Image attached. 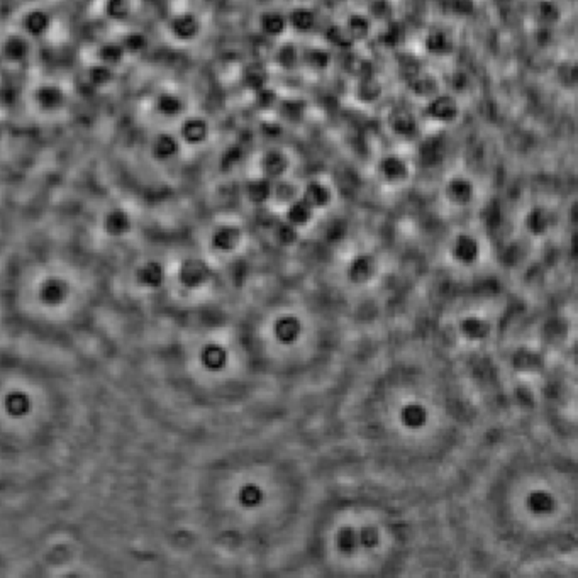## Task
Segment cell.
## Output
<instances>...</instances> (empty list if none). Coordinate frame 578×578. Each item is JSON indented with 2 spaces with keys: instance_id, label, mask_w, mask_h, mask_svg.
Returning a JSON list of instances; mask_svg holds the SVG:
<instances>
[{
  "instance_id": "cell-1",
  "label": "cell",
  "mask_w": 578,
  "mask_h": 578,
  "mask_svg": "<svg viewBox=\"0 0 578 578\" xmlns=\"http://www.w3.org/2000/svg\"><path fill=\"white\" fill-rule=\"evenodd\" d=\"M424 113H426L429 121L432 122L453 124L460 117V104L453 95L436 94L435 97L429 98Z\"/></svg>"
},
{
  "instance_id": "cell-2",
  "label": "cell",
  "mask_w": 578,
  "mask_h": 578,
  "mask_svg": "<svg viewBox=\"0 0 578 578\" xmlns=\"http://www.w3.org/2000/svg\"><path fill=\"white\" fill-rule=\"evenodd\" d=\"M448 155V144L443 136H431L423 139L417 148V160L424 168H436L444 162Z\"/></svg>"
},
{
  "instance_id": "cell-3",
  "label": "cell",
  "mask_w": 578,
  "mask_h": 578,
  "mask_svg": "<svg viewBox=\"0 0 578 578\" xmlns=\"http://www.w3.org/2000/svg\"><path fill=\"white\" fill-rule=\"evenodd\" d=\"M259 168L268 180H282V176L290 170V155L280 148L266 150L259 160Z\"/></svg>"
},
{
  "instance_id": "cell-4",
  "label": "cell",
  "mask_w": 578,
  "mask_h": 578,
  "mask_svg": "<svg viewBox=\"0 0 578 578\" xmlns=\"http://www.w3.org/2000/svg\"><path fill=\"white\" fill-rule=\"evenodd\" d=\"M378 172L382 179L389 184H400V181L407 180L411 175V167L402 156L399 155H387L380 160Z\"/></svg>"
},
{
  "instance_id": "cell-5",
  "label": "cell",
  "mask_w": 578,
  "mask_h": 578,
  "mask_svg": "<svg viewBox=\"0 0 578 578\" xmlns=\"http://www.w3.org/2000/svg\"><path fill=\"white\" fill-rule=\"evenodd\" d=\"M423 44L428 55L436 58L448 56L455 51V41H453L451 36L446 31H443V29H432V31H429L428 34L424 36Z\"/></svg>"
},
{
  "instance_id": "cell-6",
  "label": "cell",
  "mask_w": 578,
  "mask_h": 578,
  "mask_svg": "<svg viewBox=\"0 0 578 578\" xmlns=\"http://www.w3.org/2000/svg\"><path fill=\"white\" fill-rule=\"evenodd\" d=\"M389 122L390 131L395 136L402 139H411L417 134V121L416 117L406 109H394L389 114Z\"/></svg>"
},
{
  "instance_id": "cell-7",
  "label": "cell",
  "mask_w": 578,
  "mask_h": 578,
  "mask_svg": "<svg viewBox=\"0 0 578 578\" xmlns=\"http://www.w3.org/2000/svg\"><path fill=\"white\" fill-rule=\"evenodd\" d=\"M406 84H407V89L411 90L412 94L420 98H428V101L431 97H435L436 94H439V85H437V80L435 78V75L428 73L426 70H423V72H419L417 75L409 78V80H406Z\"/></svg>"
},
{
  "instance_id": "cell-8",
  "label": "cell",
  "mask_w": 578,
  "mask_h": 578,
  "mask_svg": "<svg viewBox=\"0 0 578 578\" xmlns=\"http://www.w3.org/2000/svg\"><path fill=\"white\" fill-rule=\"evenodd\" d=\"M287 24L288 27H292L295 32H299V34H307V32H311L312 29L316 27L317 15L316 12L309 9V7L300 6L288 12Z\"/></svg>"
},
{
  "instance_id": "cell-9",
  "label": "cell",
  "mask_w": 578,
  "mask_h": 578,
  "mask_svg": "<svg viewBox=\"0 0 578 578\" xmlns=\"http://www.w3.org/2000/svg\"><path fill=\"white\" fill-rule=\"evenodd\" d=\"M287 15L278 11H266L259 18V29L268 38H280L287 31Z\"/></svg>"
},
{
  "instance_id": "cell-10",
  "label": "cell",
  "mask_w": 578,
  "mask_h": 578,
  "mask_svg": "<svg viewBox=\"0 0 578 578\" xmlns=\"http://www.w3.org/2000/svg\"><path fill=\"white\" fill-rule=\"evenodd\" d=\"M302 199L307 202L312 209L326 207V205L331 202V190H329L328 185H324L323 181L312 180L305 185Z\"/></svg>"
},
{
  "instance_id": "cell-11",
  "label": "cell",
  "mask_w": 578,
  "mask_h": 578,
  "mask_svg": "<svg viewBox=\"0 0 578 578\" xmlns=\"http://www.w3.org/2000/svg\"><path fill=\"white\" fill-rule=\"evenodd\" d=\"M446 195L455 204H468L473 199V184L463 176H455L446 185Z\"/></svg>"
},
{
  "instance_id": "cell-12",
  "label": "cell",
  "mask_w": 578,
  "mask_h": 578,
  "mask_svg": "<svg viewBox=\"0 0 578 578\" xmlns=\"http://www.w3.org/2000/svg\"><path fill=\"white\" fill-rule=\"evenodd\" d=\"M353 43H363L371 36V19L365 14H351L345 24Z\"/></svg>"
},
{
  "instance_id": "cell-13",
  "label": "cell",
  "mask_w": 578,
  "mask_h": 578,
  "mask_svg": "<svg viewBox=\"0 0 578 578\" xmlns=\"http://www.w3.org/2000/svg\"><path fill=\"white\" fill-rule=\"evenodd\" d=\"M209 124L207 121L199 117H192L188 119L187 122L181 127V136L188 144H202L204 141H207L209 138Z\"/></svg>"
},
{
  "instance_id": "cell-14",
  "label": "cell",
  "mask_w": 578,
  "mask_h": 578,
  "mask_svg": "<svg viewBox=\"0 0 578 578\" xmlns=\"http://www.w3.org/2000/svg\"><path fill=\"white\" fill-rule=\"evenodd\" d=\"M276 107H278V114L288 122H300L307 110V104L302 98H282L276 102Z\"/></svg>"
},
{
  "instance_id": "cell-15",
  "label": "cell",
  "mask_w": 578,
  "mask_h": 578,
  "mask_svg": "<svg viewBox=\"0 0 578 578\" xmlns=\"http://www.w3.org/2000/svg\"><path fill=\"white\" fill-rule=\"evenodd\" d=\"M300 58H302L304 63L307 65L309 68L317 70V72H321V70H328L329 67H331V61H333L331 53H329L328 49L319 48V46L305 49V53L304 55H300Z\"/></svg>"
},
{
  "instance_id": "cell-16",
  "label": "cell",
  "mask_w": 578,
  "mask_h": 578,
  "mask_svg": "<svg viewBox=\"0 0 578 578\" xmlns=\"http://www.w3.org/2000/svg\"><path fill=\"white\" fill-rule=\"evenodd\" d=\"M275 61L280 68L285 70V72H290V70H294L300 61L299 48L292 43H283L282 46H278V49H276Z\"/></svg>"
},
{
  "instance_id": "cell-17",
  "label": "cell",
  "mask_w": 578,
  "mask_h": 578,
  "mask_svg": "<svg viewBox=\"0 0 578 578\" xmlns=\"http://www.w3.org/2000/svg\"><path fill=\"white\" fill-rule=\"evenodd\" d=\"M383 95V86L375 78H361L357 86V98L363 104H373Z\"/></svg>"
},
{
  "instance_id": "cell-18",
  "label": "cell",
  "mask_w": 578,
  "mask_h": 578,
  "mask_svg": "<svg viewBox=\"0 0 578 578\" xmlns=\"http://www.w3.org/2000/svg\"><path fill=\"white\" fill-rule=\"evenodd\" d=\"M246 193L251 202L263 204V202H266L271 197V193H274V185H271V180H268L266 176H262V179H256L248 184Z\"/></svg>"
},
{
  "instance_id": "cell-19",
  "label": "cell",
  "mask_w": 578,
  "mask_h": 578,
  "mask_svg": "<svg viewBox=\"0 0 578 578\" xmlns=\"http://www.w3.org/2000/svg\"><path fill=\"white\" fill-rule=\"evenodd\" d=\"M324 38L331 46L338 49H348L354 44L348 32H346L345 26H340V24H333V26L326 29Z\"/></svg>"
},
{
  "instance_id": "cell-20",
  "label": "cell",
  "mask_w": 578,
  "mask_h": 578,
  "mask_svg": "<svg viewBox=\"0 0 578 578\" xmlns=\"http://www.w3.org/2000/svg\"><path fill=\"white\" fill-rule=\"evenodd\" d=\"M312 207L304 199L292 200L290 209H288V219L292 224H305L312 217Z\"/></svg>"
},
{
  "instance_id": "cell-21",
  "label": "cell",
  "mask_w": 578,
  "mask_h": 578,
  "mask_svg": "<svg viewBox=\"0 0 578 578\" xmlns=\"http://www.w3.org/2000/svg\"><path fill=\"white\" fill-rule=\"evenodd\" d=\"M404 38H406V29L400 23H390L382 34L383 44L389 48H397Z\"/></svg>"
},
{
  "instance_id": "cell-22",
  "label": "cell",
  "mask_w": 578,
  "mask_h": 578,
  "mask_svg": "<svg viewBox=\"0 0 578 578\" xmlns=\"http://www.w3.org/2000/svg\"><path fill=\"white\" fill-rule=\"evenodd\" d=\"M266 82H268L266 73L262 67H251L245 72V84L248 89L255 90V92L256 90L263 89V86H266L268 85Z\"/></svg>"
},
{
  "instance_id": "cell-23",
  "label": "cell",
  "mask_w": 578,
  "mask_h": 578,
  "mask_svg": "<svg viewBox=\"0 0 578 578\" xmlns=\"http://www.w3.org/2000/svg\"><path fill=\"white\" fill-rule=\"evenodd\" d=\"M538 15L543 23L546 24H555L556 20H560L561 18V11L558 4L551 2V0H543V2L538 6Z\"/></svg>"
},
{
  "instance_id": "cell-24",
  "label": "cell",
  "mask_w": 578,
  "mask_h": 578,
  "mask_svg": "<svg viewBox=\"0 0 578 578\" xmlns=\"http://www.w3.org/2000/svg\"><path fill=\"white\" fill-rule=\"evenodd\" d=\"M399 70H400V75L404 77V80H409V78H412L419 72H423L424 68H423V63H420L416 56L406 55V56H402V60H400Z\"/></svg>"
},
{
  "instance_id": "cell-25",
  "label": "cell",
  "mask_w": 578,
  "mask_h": 578,
  "mask_svg": "<svg viewBox=\"0 0 578 578\" xmlns=\"http://www.w3.org/2000/svg\"><path fill=\"white\" fill-rule=\"evenodd\" d=\"M278 95L274 89L270 86H263V89L256 90V104H258L262 109H271V107H276V102H278Z\"/></svg>"
},
{
  "instance_id": "cell-26",
  "label": "cell",
  "mask_w": 578,
  "mask_h": 578,
  "mask_svg": "<svg viewBox=\"0 0 578 578\" xmlns=\"http://www.w3.org/2000/svg\"><path fill=\"white\" fill-rule=\"evenodd\" d=\"M448 84L455 92H463V90L470 86V78L465 72H461V70H455V72L449 75Z\"/></svg>"
},
{
  "instance_id": "cell-27",
  "label": "cell",
  "mask_w": 578,
  "mask_h": 578,
  "mask_svg": "<svg viewBox=\"0 0 578 578\" xmlns=\"http://www.w3.org/2000/svg\"><path fill=\"white\" fill-rule=\"evenodd\" d=\"M274 193L278 200L292 202L295 199V187L292 184H288V181H280L274 188Z\"/></svg>"
},
{
  "instance_id": "cell-28",
  "label": "cell",
  "mask_w": 578,
  "mask_h": 578,
  "mask_svg": "<svg viewBox=\"0 0 578 578\" xmlns=\"http://www.w3.org/2000/svg\"><path fill=\"white\" fill-rule=\"evenodd\" d=\"M449 7L458 15H470L473 12V0H449Z\"/></svg>"
}]
</instances>
